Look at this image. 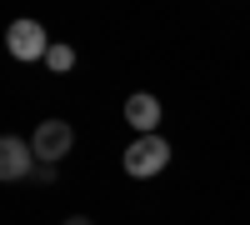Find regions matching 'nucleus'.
I'll return each instance as SVG.
<instances>
[{
    "label": "nucleus",
    "instance_id": "1",
    "mask_svg": "<svg viewBox=\"0 0 250 225\" xmlns=\"http://www.w3.org/2000/svg\"><path fill=\"white\" fill-rule=\"evenodd\" d=\"M165 165H170V145H165L160 135H135L130 145H125V175L150 180V175H160Z\"/></svg>",
    "mask_w": 250,
    "mask_h": 225
},
{
    "label": "nucleus",
    "instance_id": "2",
    "mask_svg": "<svg viewBox=\"0 0 250 225\" xmlns=\"http://www.w3.org/2000/svg\"><path fill=\"white\" fill-rule=\"evenodd\" d=\"M75 145V130H70V120H40V125L30 130V150L35 160H45V165H55V160H65Z\"/></svg>",
    "mask_w": 250,
    "mask_h": 225
},
{
    "label": "nucleus",
    "instance_id": "3",
    "mask_svg": "<svg viewBox=\"0 0 250 225\" xmlns=\"http://www.w3.org/2000/svg\"><path fill=\"white\" fill-rule=\"evenodd\" d=\"M5 45H10L15 60H25V65H30V60H45V55H50L55 40L45 35V25H40V20H15V25L5 30Z\"/></svg>",
    "mask_w": 250,
    "mask_h": 225
},
{
    "label": "nucleus",
    "instance_id": "4",
    "mask_svg": "<svg viewBox=\"0 0 250 225\" xmlns=\"http://www.w3.org/2000/svg\"><path fill=\"white\" fill-rule=\"evenodd\" d=\"M30 170H35V150L20 135H5L0 140V180H25Z\"/></svg>",
    "mask_w": 250,
    "mask_h": 225
},
{
    "label": "nucleus",
    "instance_id": "5",
    "mask_svg": "<svg viewBox=\"0 0 250 225\" xmlns=\"http://www.w3.org/2000/svg\"><path fill=\"white\" fill-rule=\"evenodd\" d=\"M125 120H130L140 135H155V125H160V100L150 90H135L130 100H125Z\"/></svg>",
    "mask_w": 250,
    "mask_h": 225
},
{
    "label": "nucleus",
    "instance_id": "6",
    "mask_svg": "<svg viewBox=\"0 0 250 225\" xmlns=\"http://www.w3.org/2000/svg\"><path fill=\"white\" fill-rule=\"evenodd\" d=\"M45 65H50L55 75H65V70H75V50L65 45V40H55V45H50V55H45Z\"/></svg>",
    "mask_w": 250,
    "mask_h": 225
},
{
    "label": "nucleus",
    "instance_id": "7",
    "mask_svg": "<svg viewBox=\"0 0 250 225\" xmlns=\"http://www.w3.org/2000/svg\"><path fill=\"white\" fill-rule=\"evenodd\" d=\"M35 180H40V185H50V180H55V165H45V160H35V170H30Z\"/></svg>",
    "mask_w": 250,
    "mask_h": 225
},
{
    "label": "nucleus",
    "instance_id": "8",
    "mask_svg": "<svg viewBox=\"0 0 250 225\" xmlns=\"http://www.w3.org/2000/svg\"><path fill=\"white\" fill-rule=\"evenodd\" d=\"M65 225H95V220H85V215H70V220H65Z\"/></svg>",
    "mask_w": 250,
    "mask_h": 225
}]
</instances>
